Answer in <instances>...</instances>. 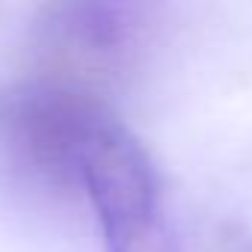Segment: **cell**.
<instances>
[{
    "instance_id": "1",
    "label": "cell",
    "mask_w": 252,
    "mask_h": 252,
    "mask_svg": "<svg viewBox=\"0 0 252 252\" xmlns=\"http://www.w3.org/2000/svg\"><path fill=\"white\" fill-rule=\"evenodd\" d=\"M119 119L104 95L57 80H27L0 92V166L27 187L83 190L92 143Z\"/></svg>"
},
{
    "instance_id": "3",
    "label": "cell",
    "mask_w": 252,
    "mask_h": 252,
    "mask_svg": "<svg viewBox=\"0 0 252 252\" xmlns=\"http://www.w3.org/2000/svg\"><path fill=\"white\" fill-rule=\"evenodd\" d=\"M146 21L122 3H51L39 9L30 54L39 77L104 95L137 63Z\"/></svg>"
},
{
    "instance_id": "2",
    "label": "cell",
    "mask_w": 252,
    "mask_h": 252,
    "mask_svg": "<svg viewBox=\"0 0 252 252\" xmlns=\"http://www.w3.org/2000/svg\"><path fill=\"white\" fill-rule=\"evenodd\" d=\"M83 193L107 252H181L158 169L143 143L119 119L98 134L86 155Z\"/></svg>"
}]
</instances>
